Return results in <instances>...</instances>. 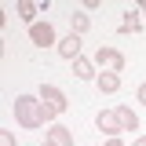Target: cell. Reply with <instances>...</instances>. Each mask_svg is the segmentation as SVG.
<instances>
[{
	"instance_id": "16",
	"label": "cell",
	"mask_w": 146,
	"mask_h": 146,
	"mask_svg": "<svg viewBox=\"0 0 146 146\" xmlns=\"http://www.w3.org/2000/svg\"><path fill=\"white\" fill-rule=\"evenodd\" d=\"M106 146H121V139H110V143H106Z\"/></svg>"
},
{
	"instance_id": "3",
	"label": "cell",
	"mask_w": 146,
	"mask_h": 146,
	"mask_svg": "<svg viewBox=\"0 0 146 146\" xmlns=\"http://www.w3.org/2000/svg\"><path fill=\"white\" fill-rule=\"evenodd\" d=\"M29 40H33L36 48H48V44H55V29L48 22H33L29 26Z\"/></svg>"
},
{
	"instance_id": "1",
	"label": "cell",
	"mask_w": 146,
	"mask_h": 146,
	"mask_svg": "<svg viewBox=\"0 0 146 146\" xmlns=\"http://www.w3.org/2000/svg\"><path fill=\"white\" fill-rule=\"evenodd\" d=\"M15 117H18L22 128H40L44 121H51V113L44 110V102L33 99V95H18L15 99Z\"/></svg>"
},
{
	"instance_id": "6",
	"label": "cell",
	"mask_w": 146,
	"mask_h": 146,
	"mask_svg": "<svg viewBox=\"0 0 146 146\" xmlns=\"http://www.w3.org/2000/svg\"><path fill=\"white\" fill-rule=\"evenodd\" d=\"M58 55H62V58H70V62H77V58H80V36L70 33L66 40H58Z\"/></svg>"
},
{
	"instance_id": "4",
	"label": "cell",
	"mask_w": 146,
	"mask_h": 146,
	"mask_svg": "<svg viewBox=\"0 0 146 146\" xmlns=\"http://www.w3.org/2000/svg\"><path fill=\"white\" fill-rule=\"evenodd\" d=\"M40 146H73V135H70V128H62V124H55L48 135H44V143Z\"/></svg>"
},
{
	"instance_id": "13",
	"label": "cell",
	"mask_w": 146,
	"mask_h": 146,
	"mask_svg": "<svg viewBox=\"0 0 146 146\" xmlns=\"http://www.w3.org/2000/svg\"><path fill=\"white\" fill-rule=\"evenodd\" d=\"M70 22H73V33H77V36H80V33L91 26V22H88V15H70Z\"/></svg>"
},
{
	"instance_id": "10",
	"label": "cell",
	"mask_w": 146,
	"mask_h": 146,
	"mask_svg": "<svg viewBox=\"0 0 146 146\" xmlns=\"http://www.w3.org/2000/svg\"><path fill=\"white\" fill-rule=\"evenodd\" d=\"M121 88V77H117V73H99V91H117Z\"/></svg>"
},
{
	"instance_id": "18",
	"label": "cell",
	"mask_w": 146,
	"mask_h": 146,
	"mask_svg": "<svg viewBox=\"0 0 146 146\" xmlns=\"http://www.w3.org/2000/svg\"><path fill=\"white\" fill-rule=\"evenodd\" d=\"M139 11H143V15H146V0H143V4H139Z\"/></svg>"
},
{
	"instance_id": "15",
	"label": "cell",
	"mask_w": 146,
	"mask_h": 146,
	"mask_svg": "<svg viewBox=\"0 0 146 146\" xmlns=\"http://www.w3.org/2000/svg\"><path fill=\"white\" fill-rule=\"evenodd\" d=\"M139 102H143V106H146V80H143V84H139Z\"/></svg>"
},
{
	"instance_id": "12",
	"label": "cell",
	"mask_w": 146,
	"mask_h": 146,
	"mask_svg": "<svg viewBox=\"0 0 146 146\" xmlns=\"http://www.w3.org/2000/svg\"><path fill=\"white\" fill-rule=\"evenodd\" d=\"M73 73H77L80 80H88V77H95V70H91V62H88V58H77V62H73Z\"/></svg>"
},
{
	"instance_id": "17",
	"label": "cell",
	"mask_w": 146,
	"mask_h": 146,
	"mask_svg": "<svg viewBox=\"0 0 146 146\" xmlns=\"http://www.w3.org/2000/svg\"><path fill=\"white\" fill-rule=\"evenodd\" d=\"M135 146H146V135H143V139H135Z\"/></svg>"
},
{
	"instance_id": "14",
	"label": "cell",
	"mask_w": 146,
	"mask_h": 146,
	"mask_svg": "<svg viewBox=\"0 0 146 146\" xmlns=\"http://www.w3.org/2000/svg\"><path fill=\"white\" fill-rule=\"evenodd\" d=\"M0 146H15V135L11 131H0Z\"/></svg>"
},
{
	"instance_id": "2",
	"label": "cell",
	"mask_w": 146,
	"mask_h": 146,
	"mask_svg": "<svg viewBox=\"0 0 146 146\" xmlns=\"http://www.w3.org/2000/svg\"><path fill=\"white\" fill-rule=\"evenodd\" d=\"M40 102H44V110H48L51 117H58V113L66 110V95L55 88V84H40Z\"/></svg>"
},
{
	"instance_id": "9",
	"label": "cell",
	"mask_w": 146,
	"mask_h": 146,
	"mask_svg": "<svg viewBox=\"0 0 146 146\" xmlns=\"http://www.w3.org/2000/svg\"><path fill=\"white\" fill-rule=\"evenodd\" d=\"M143 29V18L135 15V11H124V18H121V33H139Z\"/></svg>"
},
{
	"instance_id": "7",
	"label": "cell",
	"mask_w": 146,
	"mask_h": 146,
	"mask_svg": "<svg viewBox=\"0 0 146 146\" xmlns=\"http://www.w3.org/2000/svg\"><path fill=\"white\" fill-rule=\"evenodd\" d=\"M99 66H110V70L117 73V70H124V58H121V51H113V48H99Z\"/></svg>"
},
{
	"instance_id": "8",
	"label": "cell",
	"mask_w": 146,
	"mask_h": 146,
	"mask_svg": "<svg viewBox=\"0 0 146 146\" xmlns=\"http://www.w3.org/2000/svg\"><path fill=\"white\" fill-rule=\"evenodd\" d=\"M117 121H121V131H135V128H139V117L128 106H117Z\"/></svg>"
},
{
	"instance_id": "11",
	"label": "cell",
	"mask_w": 146,
	"mask_h": 146,
	"mask_svg": "<svg viewBox=\"0 0 146 146\" xmlns=\"http://www.w3.org/2000/svg\"><path fill=\"white\" fill-rule=\"evenodd\" d=\"M15 11H18V18H26V22L33 26V15L40 11V7H36V4H29V0H18V7H15Z\"/></svg>"
},
{
	"instance_id": "5",
	"label": "cell",
	"mask_w": 146,
	"mask_h": 146,
	"mask_svg": "<svg viewBox=\"0 0 146 146\" xmlns=\"http://www.w3.org/2000/svg\"><path fill=\"white\" fill-rule=\"evenodd\" d=\"M95 124H99V131H106V135H113L117 139V131H121V121H117V110L110 113V110H102L99 117H95Z\"/></svg>"
}]
</instances>
